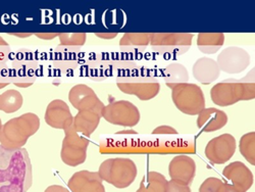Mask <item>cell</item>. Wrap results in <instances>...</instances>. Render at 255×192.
I'll return each instance as SVG.
<instances>
[{"mask_svg": "<svg viewBox=\"0 0 255 192\" xmlns=\"http://www.w3.org/2000/svg\"><path fill=\"white\" fill-rule=\"evenodd\" d=\"M32 179V164L26 149L9 151L0 145V187L17 185L29 190Z\"/></svg>", "mask_w": 255, "mask_h": 192, "instance_id": "obj_1", "label": "cell"}, {"mask_svg": "<svg viewBox=\"0 0 255 192\" xmlns=\"http://www.w3.org/2000/svg\"><path fill=\"white\" fill-rule=\"evenodd\" d=\"M40 128V119L36 114L27 113L10 119L0 130V145L9 149L23 148L28 139L33 136Z\"/></svg>", "mask_w": 255, "mask_h": 192, "instance_id": "obj_2", "label": "cell"}, {"mask_svg": "<svg viewBox=\"0 0 255 192\" xmlns=\"http://www.w3.org/2000/svg\"><path fill=\"white\" fill-rule=\"evenodd\" d=\"M212 102L219 106H230L242 100L255 98L254 80L227 79L216 84L210 90Z\"/></svg>", "mask_w": 255, "mask_h": 192, "instance_id": "obj_3", "label": "cell"}, {"mask_svg": "<svg viewBox=\"0 0 255 192\" xmlns=\"http://www.w3.org/2000/svg\"><path fill=\"white\" fill-rule=\"evenodd\" d=\"M98 174L102 181L108 182L116 188L124 189L133 184L138 170L131 159L116 158L102 162L98 169Z\"/></svg>", "mask_w": 255, "mask_h": 192, "instance_id": "obj_4", "label": "cell"}, {"mask_svg": "<svg viewBox=\"0 0 255 192\" xmlns=\"http://www.w3.org/2000/svg\"><path fill=\"white\" fill-rule=\"evenodd\" d=\"M172 99L176 108L188 116H198L205 109L202 89L193 83H183L172 89Z\"/></svg>", "mask_w": 255, "mask_h": 192, "instance_id": "obj_5", "label": "cell"}, {"mask_svg": "<svg viewBox=\"0 0 255 192\" xmlns=\"http://www.w3.org/2000/svg\"><path fill=\"white\" fill-rule=\"evenodd\" d=\"M89 139L81 136L74 127H70L65 131V138L62 140L60 158L63 164L70 167H78L85 163L87 159V149Z\"/></svg>", "mask_w": 255, "mask_h": 192, "instance_id": "obj_6", "label": "cell"}, {"mask_svg": "<svg viewBox=\"0 0 255 192\" xmlns=\"http://www.w3.org/2000/svg\"><path fill=\"white\" fill-rule=\"evenodd\" d=\"M192 40L190 33H151L150 45L158 52L182 55L190 49Z\"/></svg>", "mask_w": 255, "mask_h": 192, "instance_id": "obj_7", "label": "cell"}, {"mask_svg": "<svg viewBox=\"0 0 255 192\" xmlns=\"http://www.w3.org/2000/svg\"><path fill=\"white\" fill-rule=\"evenodd\" d=\"M102 118L113 125L135 127L139 124L141 115L137 106L128 100H118L105 105Z\"/></svg>", "mask_w": 255, "mask_h": 192, "instance_id": "obj_8", "label": "cell"}, {"mask_svg": "<svg viewBox=\"0 0 255 192\" xmlns=\"http://www.w3.org/2000/svg\"><path fill=\"white\" fill-rule=\"evenodd\" d=\"M117 85L122 92L134 95L141 100H150L160 91V84L150 77H123L118 79Z\"/></svg>", "mask_w": 255, "mask_h": 192, "instance_id": "obj_9", "label": "cell"}, {"mask_svg": "<svg viewBox=\"0 0 255 192\" xmlns=\"http://www.w3.org/2000/svg\"><path fill=\"white\" fill-rule=\"evenodd\" d=\"M236 139L229 133L222 134L211 139L205 147V157L215 165H223L229 162L236 152Z\"/></svg>", "mask_w": 255, "mask_h": 192, "instance_id": "obj_10", "label": "cell"}, {"mask_svg": "<svg viewBox=\"0 0 255 192\" xmlns=\"http://www.w3.org/2000/svg\"><path fill=\"white\" fill-rule=\"evenodd\" d=\"M217 62L221 71L236 75L244 72L248 68L250 65V55L241 47L231 46L219 54Z\"/></svg>", "mask_w": 255, "mask_h": 192, "instance_id": "obj_11", "label": "cell"}, {"mask_svg": "<svg viewBox=\"0 0 255 192\" xmlns=\"http://www.w3.org/2000/svg\"><path fill=\"white\" fill-rule=\"evenodd\" d=\"M69 100L77 111L102 112L105 106L94 90L85 84H78L70 90Z\"/></svg>", "mask_w": 255, "mask_h": 192, "instance_id": "obj_12", "label": "cell"}, {"mask_svg": "<svg viewBox=\"0 0 255 192\" xmlns=\"http://www.w3.org/2000/svg\"><path fill=\"white\" fill-rule=\"evenodd\" d=\"M44 119L48 126L63 131L69 129L74 123V117L68 103L61 99H54L49 102L45 111Z\"/></svg>", "mask_w": 255, "mask_h": 192, "instance_id": "obj_13", "label": "cell"}, {"mask_svg": "<svg viewBox=\"0 0 255 192\" xmlns=\"http://www.w3.org/2000/svg\"><path fill=\"white\" fill-rule=\"evenodd\" d=\"M102 182L98 172L83 170L71 177L68 187L72 192H105Z\"/></svg>", "mask_w": 255, "mask_h": 192, "instance_id": "obj_14", "label": "cell"}, {"mask_svg": "<svg viewBox=\"0 0 255 192\" xmlns=\"http://www.w3.org/2000/svg\"><path fill=\"white\" fill-rule=\"evenodd\" d=\"M168 175L173 180L190 185L196 175V164L188 156H177L168 165Z\"/></svg>", "mask_w": 255, "mask_h": 192, "instance_id": "obj_15", "label": "cell"}, {"mask_svg": "<svg viewBox=\"0 0 255 192\" xmlns=\"http://www.w3.org/2000/svg\"><path fill=\"white\" fill-rule=\"evenodd\" d=\"M223 176L242 192H247L253 185V174L250 169L242 162H234L229 164L223 171Z\"/></svg>", "mask_w": 255, "mask_h": 192, "instance_id": "obj_16", "label": "cell"}, {"mask_svg": "<svg viewBox=\"0 0 255 192\" xmlns=\"http://www.w3.org/2000/svg\"><path fill=\"white\" fill-rule=\"evenodd\" d=\"M228 120L225 112L216 108H205L198 114L197 127L206 133L216 132L227 125Z\"/></svg>", "mask_w": 255, "mask_h": 192, "instance_id": "obj_17", "label": "cell"}, {"mask_svg": "<svg viewBox=\"0 0 255 192\" xmlns=\"http://www.w3.org/2000/svg\"><path fill=\"white\" fill-rule=\"evenodd\" d=\"M192 73L198 82L208 85L219 79L221 70L215 59L209 57H200L194 62Z\"/></svg>", "mask_w": 255, "mask_h": 192, "instance_id": "obj_18", "label": "cell"}, {"mask_svg": "<svg viewBox=\"0 0 255 192\" xmlns=\"http://www.w3.org/2000/svg\"><path fill=\"white\" fill-rule=\"evenodd\" d=\"M102 118L99 111H79L74 117V129L82 135L89 137L96 129Z\"/></svg>", "mask_w": 255, "mask_h": 192, "instance_id": "obj_19", "label": "cell"}, {"mask_svg": "<svg viewBox=\"0 0 255 192\" xmlns=\"http://www.w3.org/2000/svg\"><path fill=\"white\" fill-rule=\"evenodd\" d=\"M225 43L224 33H199L197 35V46L205 54L218 52Z\"/></svg>", "mask_w": 255, "mask_h": 192, "instance_id": "obj_20", "label": "cell"}, {"mask_svg": "<svg viewBox=\"0 0 255 192\" xmlns=\"http://www.w3.org/2000/svg\"><path fill=\"white\" fill-rule=\"evenodd\" d=\"M163 78L166 86L173 89L179 84L189 83V73L185 66L179 62H173L163 71Z\"/></svg>", "mask_w": 255, "mask_h": 192, "instance_id": "obj_21", "label": "cell"}, {"mask_svg": "<svg viewBox=\"0 0 255 192\" xmlns=\"http://www.w3.org/2000/svg\"><path fill=\"white\" fill-rule=\"evenodd\" d=\"M167 180L158 172H148L136 192H165Z\"/></svg>", "mask_w": 255, "mask_h": 192, "instance_id": "obj_22", "label": "cell"}, {"mask_svg": "<svg viewBox=\"0 0 255 192\" xmlns=\"http://www.w3.org/2000/svg\"><path fill=\"white\" fill-rule=\"evenodd\" d=\"M24 98L17 90L9 89L0 94V111L5 114H13L23 106Z\"/></svg>", "mask_w": 255, "mask_h": 192, "instance_id": "obj_23", "label": "cell"}, {"mask_svg": "<svg viewBox=\"0 0 255 192\" xmlns=\"http://www.w3.org/2000/svg\"><path fill=\"white\" fill-rule=\"evenodd\" d=\"M151 33H126L120 40L122 49H135L150 44Z\"/></svg>", "mask_w": 255, "mask_h": 192, "instance_id": "obj_24", "label": "cell"}, {"mask_svg": "<svg viewBox=\"0 0 255 192\" xmlns=\"http://www.w3.org/2000/svg\"><path fill=\"white\" fill-rule=\"evenodd\" d=\"M239 149L243 158L252 166H255V132L244 134L239 142Z\"/></svg>", "mask_w": 255, "mask_h": 192, "instance_id": "obj_25", "label": "cell"}, {"mask_svg": "<svg viewBox=\"0 0 255 192\" xmlns=\"http://www.w3.org/2000/svg\"><path fill=\"white\" fill-rule=\"evenodd\" d=\"M58 38L62 46H83L87 35L85 33H59Z\"/></svg>", "mask_w": 255, "mask_h": 192, "instance_id": "obj_26", "label": "cell"}, {"mask_svg": "<svg viewBox=\"0 0 255 192\" xmlns=\"http://www.w3.org/2000/svg\"><path fill=\"white\" fill-rule=\"evenodd\" d=\"M224 182L216 177L207 178L199 187V192H220Z\"/></svg>", "mask_w": 255, "mask_h": 192, "instance_id": "obj_27", "label": "cell"}, {"mask_svg": "<svg viewBox=\"0 0 255 192\" xmlns=\"http://www.w3.org/2000/svg\"><path fill=\"white\" fill-rule=\"evenodd\" d=\"M165 192H192V191H191L190 185L171 179L169 181H167Z\"/></svg>", "mask_w": 255, "mask_h": 192, "instance_id": "obj_28", "label": "cell"}, {"mask_svg": "<svg viewBox=\"0 0 255 192\" xmlns=\"http://www.w3.org/2000/svg\"><path fill=\"white\" fill-rule=\"evenodd\" d=\"M152 134L154 135H177L178 131L175 129V128L167 126V125H162L158 126L157 128L152 131Z\"/></svg>", "mask_w": 255, "mask_h": 192, "instance_id": "obj_29", "label": "cell"}, {"mask_svg": "<svg viewBox=\"0 0 255 192\" xmlns=\"http://www.w3.org/2000/svg\"><path fill=\"white\" fill-rule=\"evenodd\" d=\"M28 189H26L23 186L17 185H9V186H2L0 187V192H27Z\"/></svg>", "mask_w": 255, "mask_h": 192, "instance_id": "obj_30", "label": "cell"}, {"mask_svg": "<svg viewBox=\"0 0 255 192\" xmlns=\"http://www.w3.org/2000/svg\"><path fill=\"white\" fill-rule=\"evenodd\" d=\"M44 192H69V190L61 185H50L45 189Z\"/></svg>", "mask_w": 255, "mask_h": 192, "instance_id": "obj_31", "label": "cell"}, {"mask_svg": "<svg viewBox=\"0 0 255 192\" xmlns=\"http://www.w3.org/2000/svg\"><path fill=\"white\" fill-rule=\"evenodd\" d=\"M59 33H35V36H37L39 39H43V40H51L54 39L55 37H58Z\"/></svg>", "mask_w": 255, "mask_h": 192, "instance_id": "obj_32", "label": "cell"}, {"mask_svg": "<svg viewBox=\"0 0 255 192\" xmlns=\"http://www.w3.org/2000/svg\"><path fill=\"white\" fill-rule=\"evenodd\" d=\"M220 192H242V191H240L239 189H237L236 187H234L233 185H231L229 183L224 182V184L221 187Z\"/></svg>", "mask_w": 255, "mask_h": 192, "instance_id": "obj_33", "label": "cell"}, {"mask_svg": "<svg viewBox=\"0 0 255 192\" xmlns=\"http://www.w3.org/2000/svg\"><path fill=\"white\" fill-rule=\"evenodd\" d=\"M96 37L98 38H101V39H114L118 36V33H96L95 34Z\"/></svg>", "mask_w": 255, "mask_h": 192, "instance_id": "obj_34", "label": "cell"}, {"mask_svg": "<svg viewBox=\"0 0 255 192\" xmlns=\"http://www.w3.org/2000/svg\"><path fill=\"white\" fill-rule=\"evenodd\" d=\"M10 35L15 36V37H19V38H28L30 36H32V33H10Z\"/></svg>", "mask_w": 255, "mask_h": 192, "instance_id": "obj_35", "label": "cell"}, {"mask_svg": "<svg viewBox=\"0 0 255 192\" xmlns=\"http://www.w3.org/2000/svg\"><path fill=\"white\" fill-rule=\"evenodd\" d=\"M118 134H123V135H125V134H137V132L136 131H134V130H127V131H120V132H118Z\"/></svg>", "mask_w": 255, "mask_h": 192, "instance_id": "obj_36", "label": "cell"}, {"mask_svg": "<svg viewBox=\"0 0 255 192\" xmlns=\"http://www.w3.org/2000/svg\"><path fill=\"white\" fill-rule=\"evenodd\" d=\"M8 83H0V89H2V88H4L6 85H7Z\"/></svg>", "mask_w": 255, "mask_h": 192, "instance_id": "obj_37", "label": "cell"}, {"mask_svg": "<svg viewBox=\"0 0 255 192\" xmlns=\"http://www.w3.org/2000/svg\"><path fill=\"white\" fill-rule=\"evenodd\" d=\"M1 127H2V122H1V119H0V130H1Z\"/></svg>", "mask_w": 255, "mask_h": 192, "instance_id": "obj_38", "label": "cell"}]
</instances>
